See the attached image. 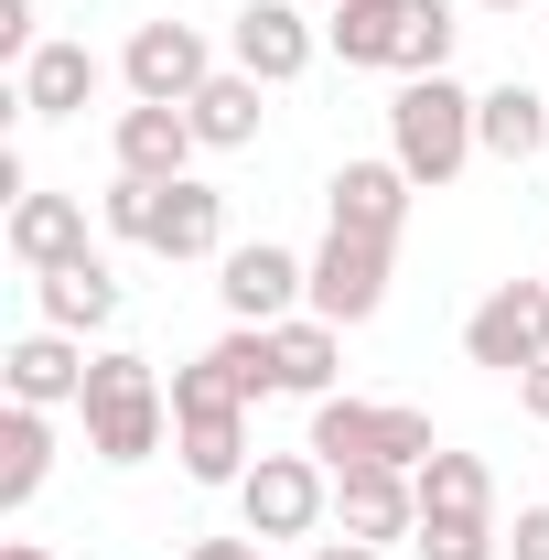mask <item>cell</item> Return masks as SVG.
<instances>
[{
    "instance_id": "obj_1",
    "label": "cell",
    "mask_w": 549,
    "mask_h": 560,
    "mask_svg": "<svg viewBox=\"0 0 549 560\" xmlns=\"http://www.w3.org/2000/svg\"><path fill=\"white\" fill-rule=\"evenodd\" d=\"M324 44H335L344 66H388L410 86V75L453 66V11L442 0H344L335 22H324Z\"/></svg>"
},
{
    "instance_id": "obj_2",
    "label": "cell",
    "mask_w": 549,
    "mask_h": 560,
    "mask_svg": "<svg viewBox=\"0 0 549 560\" xmlns=\"http://www.w3.org/2000/svg\"><path fill=\"white\" fill-rule=\"evenodd\" d=\"M75 410H86V453L97 464H151L162 431H173V388L151 377V355H97Z\"/></svg>"
},
{
    "instance_id": "obj_3",
    "label": "cell",
    "mask_w": 549,
    "mask_h": 560,
    "mask_svg": "<svg viewBox=\"0 0 549 560\" xmlns=\"http://www.w3.org/2000/svg\"><path fill=\"white\" fill-rule=\"evenodd\" d=\"M173 453L195 486H248V399L226 388L215 355L173 366Z\"/></svg>"
},
{
    "instance_id": "obj_4",
    "label": "cell",
    "mask_w": 549,
    "mask_h": 560,
    "mask_svg": "<svg viewBox=\"0 0 549 560\" xmlns=\"http://www.w3.org/2000/svg\"><path fill=\"white\" fill-rule=\"evenodd\" d=\"M475 151H484V140H475V97H464L453 75H410V86H399V108H388V162H399L410 184L442 195Z\"/></svg>"
},
{
    "instance_id": "obj_5",
    "label": "cell",
    "mask_w": 549,
    "mask_h": 560,
    "mask_svg": "<svg viewBox=\"0 0 549 560\" xmlns=\"http://www.w3.org/2000/svg\"><path fill=\"white\" fill-rule=\"evenodd\" d=\"M324 475H344V464H399V475H420L442 442H431V420L399 410V399H313V442H302Z\"/></svg>"
},
{
    "instance_id": "obj_6",
    "label": "cell",
    "mask_w": 549,
    "mask_h": 560,
    "mask_svg": "<svg viewBox=\"0 0 549 560\" xmlns=\"http://www.w3.org/2000/svg\"><path fill=\"white\" fill-rule=\"evenodd\" d=\"M464 355L495 377H528L549 355V280H495L475 313H464Z\"/></svg>"
},
{
    "instance_id": "obj_7",
    "label": "cell",
    "mask_w": 549,
    "mask_h": 560,
    "mask_svg": "<svg viewBox=\"0 0 549 560\" xmlns=\"http://www.w3.org/2000/svg\"><path fill=\"white\" fill-rule=\"evenodd\" d=\"M215 302H226V324H291V313H313V259L248 237L215 259Z\"/></svg>"
},
{
    "instance_id": "obj_8",
    "label": "cell",
    "mask_w": 549,
    "mask_h": 560,
    "mask_svg": "<svg viewBox=\"0 0 549 560\" xmlns=\"http://www.w3.org/2000/svg\"><path fill=\"white\" fill-rule=\"evenodd\" d=\"M237 506H248V539H313L324 506H335V475L313 453H259L248 486H237Z\"/></svg>"
},
{
    "instance_id": "obj_9",
    "label": "cell",
    "mask_w": 549,
    "mask_h": 560,
    "mask_svg": "<svg viewBox=\"0 0 549 560\" xmlns=\"http://www.w3.org/2000/svg\"><path fill=\"white\" fill-rule=\"evenodd\" d=\"M119 75H130V97H151V108H195V86L215 75V55H206L195 22H140Z\"/></svg>"
},
{
    "instance_id": "obj_10",
    "label": "cell",
    "mask_w": 549,
    "mask_h": 560,
    "mask_svg": "<svg viewBox=\"0 0 549 560\" xmlns=\"http://www.w3.org/2000/svg\"><path fill=\"white\" fill-rule=\"evenodd\" d=\"M377 302H388V237H324L313 248V313L324 324H377Z\"/></svg>"
},
{
    "instance_id": "obj_11",
    "label": "cell",
    "mask_w": 549,
    "mask_h": 560,
    "mask_svg": "<svg viewBox=\"0 0 549 560\" xmlns=\"http://www.w3.org/2000/svg\"><path fill=\"white\" fill-rule=\"evenodd\" d=\"M335 517H344V539H410L420 528V475H399V464H344L335 475Z\"/></svg>"
},
{
    "instance_id": "obj_12",
    "label": "cell",
    "mask_w": 549,
    "mask_h": 560,
    "mask_svg": "<svg viewBox=\"0 0 549 560\" xmlns=\"http://www.w3.org/2000/svg\"><path fill=\"white\" fill-rule=\"evenodd\" d=\"M410 173H399V162H344L335 184H324V206H335V226L344 237H388V248H399V226H410Z\"/></svg>"
},
{
    "instance_id": "obj_13",
    "label": "cell",
    "mask_w": 549,
    "mask_h": 560,
    "mask_svg": "<svg viewBox=\"0 0 549 560\" xmlns=\"http://www.w3.org/2000/svg\"><path fill=\"white\" fill-rule=\"evenodd\" d=\"M86 366H97V355H75V335H55V324H33L22 346L0 355V377H11L22 410H66V399H86Z\"/></svg>"
},
{
    "instance_id": "obj_14",
    "label": "cell",
    "mask_w": 549,
    "mask_h": 560,
    "mask_svg": "<svg viewBox=\"0 0 549 560\" xmlns=\"http://www.w3.org/2000/svg\"><path fill=\"white\" fill-rule=\"evenodd\" d=\"M0 248L22 259V270H66V259H86V206L75 195H22V206L0 215Z\"/></svg>"
},
{
    "instance_id": "obj_15",
    "label": "cell",
    "mask_w": 549,
    "mask_h": 560,
    "mask_svg": "<svg viewBox=\"0 0 549 560\" xmlns=\"http://www.w3.org/2000/svg\"><path fill=\"white\" fill-rule=\"evenodd\" d=\"M302 66H313V22H302L291 0H248V11H237V75L291 86Z\"/></svg>"
},
{
    "instance_id": "obj_16",
    "label": "cell",
    "mask_w": 549,
    "mask_h": 560,
    "mask_svg": "<svg viewBox=\"0 0 549 560\" xmlns=\"http://www.w3.org/2000/svg\"><path fill=\"white\" fill-rule=\"evenodd\" d=\"M195 151H206V140H195L184 108H151V97L119 108V173H140V184H184V162H195Z\"/></svg>"
},
{
    "instance_id": "obj_17",
    "label": "cell",
    "mask_w": 549,
    "mask_h": 560,
    "mask_svg": "<svg viewBox=\"0 0 549 560\" xmlns=\"http://www.w3.org/2000/svg\"><path fill=\"white\" fill-rule=\"evenodd\" d=\"M151 248L162 259H226V195L215 184H162V226H151Z\"/></svg>"
},
{
    "instance_id": "obj_18",
    "label": "cell",
    "mask_w": 549,
    "mask_h": 560,
    "mask_svg": "<svg viewBox=\"0 0 549 560\" xmlns=\"http://www.w3.org/2000/svg\"><path fill=\"white\" fill-rule=\"evenodd\" d=\"M33 291H44V324H55V335L119 324V270H108V259H66V270H44Z\"/></svg>"
},
{
    "instance_id": "obj_19",
    "label": "cell",
    "mask_w": 549,
    "mask_h": 560,
    "mask_svg": "<svg viewBox=\"0 0 549 560\" xmlns=\"http://www.w3.org/2000/svg\"><path fill=\"white\" fill-rule=\"evenodd\" d=\"M97 55L86 44H33V66H22V119H75L86 97H97Z\"/></svg>"
},
{
    "instance_id": "obj_20",
    "label": "cell",
    "mask_w": 549,
    "mask_h": 560,
    "mask_svg": "<svg viewBox=\"0 0 549 560\" xmlns=\"http://www.w3.org/2000/svg\"><path fill=\"white\" fill-rule=\"evenodd\" d=\"M475 140L495 151V162H528V151H549V86H484L475 97Z\"/></svg>"
},
{
    "instance_id": "obj_21",
    "label": "cell",
    "mask_w": 549,
    "mask_h": 560,
    "mask_svg": "<svg viewBox=\"0 0 549 560\" xmlns=\"http://www.w3.org/2000/svg\"><path fill=\"white\" fill-rule=\"evenodd\" d=\"M270 355H280V388H291V399H335L344 324H324V313H291V324H270Z\"/></svg>"
},
{
    "instance_id": "obj_22",
    "label": "cell",
    "mask_w": 549,
    "mask_h": 560,
    "mask_svg": "<svg viewBox=\"0 0 549 560\" xmlns=\"http://www.w3.org/2000/svg\"><path fill=\"white\" fill-rule=\"evenodd\" d=\"M184 119H195V140H206V151H248V140H259V75L215 66L206 86H195V108H184Z\"/></svg>"
},
{
    "instance_id": "obj_23",
    "label": "cell",
    "mask_w": 549,
    "mask_h": 560,
    "mask_svg": "<svg viewBox=\"0 0 549 560\" xmlns=\"http://www.w3.org/2000/svg\"><path fill=\"white\" fill-rule=\"evenodd\" d=\"M44 475H55V420L11 399V420H0V506L22 517V506L44 495Z\"/></svg>"
},
{
    "instance_id": "obj_24",
    "label": "cell",
    "mask_w": 549,
    "mask_h": 560,
    "mask_svg": "<svg viewBox=\"0 0 549 560\" xmlns=\"http://www.w3.org/2000/svg\"><path fill=\"white\" fill-rule=\"evenodd\" d=\"M484 506H495V475L475 453H431L420 464V517H484Z\"/></svg>"
},
{
    "instance_id": "obj_25",
    "label": "cell",
    "mask_w": 549,
    "mask_h": 560,
    "mask_svg": "<svg viewBox=\"0 0 549 560\" xmlns=\"http://www.w3.org/2000/svg\"><path fill=\"white\" fill-rule=\"evenodd\" d=\"M215 366H226V388H237V399H270L280 388V355H270V324H226V335H215Z\"/></svg>"
},
{
    "instance_id": "obj_26",
    "label": "cell",
    "mask_w": 549,
    "mask_h": 560,
    "mask_svg": "<svg viewBox=\"0 0 549 560\" xmlns=\"http://www.w3.org/2000/svg\"><path fill=\"white\" fill-rule=\"evenodd\" d=\"M410 550L420 560H495V528H484V517H420Z\"/></svg>"
},
{
    "instance_id": "obj_27",
    "label": "cell",
    "mask_w": 549,
    "mask_h": 560,
    "mask_svg": "<svg viewBox=\"0 0 549 560\" xmlns=\"http://www.w3.org/2000/svg\"><path fill=\"white\" fill-rule=\"evenodd\" d=\"M151 226H162V184H140V173H119V184H108V237H130V248H151Z\"/></svg>"
},
{
    "instance_id": "obj_28",
    "label": "cell",
    "mask_w": 549,
    "mask_h": 560,
    "mask_svg": "<svg viewBox=\"0 0 549 560\" xmlns=\"http://www.w3.org/2000/svg\"><path fill=\"white\" fill-rule=\"evenodd\" d=\"M0 55L33 66V0H0Z\"/></svg>"
},
{
    "instance_id": "obj_29",
    "label": "cell",
    "mask_w": 549,
    "mask_h": 560,
    "mask_svg": "<svg viewBox=\"0 0 549 560\" xmlns=\"http://www.w3.org/2000/svg\"><path fill=\"white\" fill-rule=\"evenodd\" d=\"M517 560H549V506H517V539H506Z\"/></svg>"
},
{
    "instance_id": "obj_30",
    "label": "cell",
    "mask_w": 549,
    "mask_h": 560,
    "mask_svg": "<svg viewBox=\"0 0 549 560\" xmlns=\"http://www.w3.org/2000/svg\"><path fill=\"white\" fill-rule=\"evenodd\" d=\"M184 560H270V539H195Z\"/></svg>"
},
{
    "instance_id": "obj_31",
    "label": "cell",
    "mask_w": 549,
    "mask_h": 560,
    "mask_svg": "<svg viewBox=\"0 0 549 560\" xmlns=\"http://www.w3.org/2000/svg\"><path fill=\"white\" fill-rule=\"evenodd\" d=\"M313 560H388L377 539H313Z\"/></svg>"
},
{
    "instance_id": "obj_32",
    "label": "cell",
    "mask_w": 549,
    "mask_h": 560,
    "mask_svg": "<svg viewBox=\"0 0 549 560\" xmlns=\"http://www.w3.org/2000/svg\"><path fill=\"white\" fill-rule=\"evenodd\" d=\"M517 399H528V410L549 420V355H539V366H528V377H517Z\"/></svg>"
},
{
    "instance_id": "obj_33",
    "label": "cell",
    "mask_w": 549,
    "mask_h": 560,
    "mask_svg": "<svg viewBox=\"0 0 549 560\" xmlns=\"http://www.w3.org/2000/svg\"><path fill=\"white\" fill-rule=\"evenodd\" d=\"M0 560H55V550H44V539H0Z\"/></svg>"
},
{
    "instance_id": "obj_34",
    "label": "cell",
    "mask_w": 549,
    "mask_h": 560,
    "mask_svg": "<svg viewBox=\"0 0 549 560\" xmlns=\"http://www.w3.org/2000/svg\"><path fill=\"white\" fill-rule=\"evenodd\" d=\"M484 11H517V0H484Z\"/></svg>"
}]
</instances>
